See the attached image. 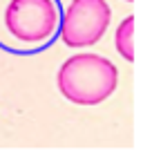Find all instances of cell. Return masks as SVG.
<instances>
[{"instance_id":"6da1fadb","label":"cell","mask_w":143,"mask_h":150,"mask_svg":"<svg viewBox=\"0 0 143 150\" xmlns=\"http://www.w3.org/2000/svg\"><path fill=\"white\" fill-rule=\"evenodd\" d=\"M58 90L76 105H99L110 99L118 85V72L110 58L99 54H74L61 65Z\"/></svg>"},{"instance_id":"7a4b0ae2","label":"cell","mask_w":143,"mask_h":150,"mask_svg":"<svg viewBox=\"0 0 143 150\" xmlns=\"http://www.w3.org/2000/svg\"><path fill=\"white\" fill-rule=\"evenodd\" d=\"M2 25L20 50L43 47L56 36L61 11L56 0H9L2 11Z\"/></svg>"},{"instance_id":"3957f363","label":"cell","mask_w":143,"mask_h":150,"mask_svg":"<svg viewBox=\"0 0 143 150\" xmlns=\"http://www.w3.org/2000/svg\"><path fill=\"white\" fill-rule=\"evenodd\" d=\"M112 9L105 0H72L61 16V38L67 47H89L110 27Z\"/></svg>"},{"instance_id":"277c9868","label":"cell","mask_w":143,"mask_h":150,"mask_svg":"<svg viewBox=\"0 0 143 150\" xmlns=\"http://www.w3.org/2000/svg\"><path fill=\"white\" fill-rule=\"evenodd\" d=\"M134 36H137V16H128V18L121 20V25L116 27V34H114V45H116L118 54L128 63H132L137 58Z\"/></svg>"},{"instance_id":"5b68a950","label":"cell","mask_w":143,"mask_h":150,"mask_svg":"<svg viewBox=\"0 0 143 150\" xmlns=\"http://www.w3.org/2000/svg\"><path fill=\"white\" fill-rule=\"evenodd\" d=\"M125 2H134V0H125Z\"/></svg>"}]
</instances>
